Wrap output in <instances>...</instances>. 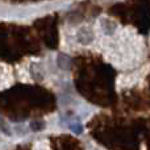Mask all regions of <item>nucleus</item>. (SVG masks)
<instances>
[{"instance_id": "nucleus-1", "label": "nucleus", "mask_w": 150, "mask_h": 150, "mask_svg": "<svg viewBox=\"0 0 150 150\" xmlns=\"http://www.w3.org/2000/svg\"><path fill=\"white\" fill-rule=\"evenodd\" d=\"M0 130H3V132H4V130H5V132L8 133V130L5 129V124H4V122H3V121H1V120H0Z\"/></svg>"}]
</instances>
